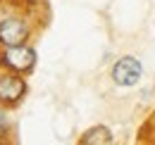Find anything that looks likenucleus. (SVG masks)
Returning <instances> with one entry per match:
<instances>
[{"label": "nucleus", "instance_id": "obj_1", "mask_svg": "<svg viewBox=\"0 0 155 145\" xmlns=\"http://www.w3.org/2000/svg\"><path fill=\"white\" fill-rule=\"evenodd\" d=\"M48 24L43 0H0V48L34 43Z\"/></svg>", "mask_w": 155, "mask_h": 145}, {"label": "nucleus", "instance_id": "obj_8", "mask_svg": "<svg viewBox=\"0 0 155 145\" xmlns=\"http://www.w3.org/2000/svg\"><path fill=\"white\" fill-rule=\"evenodd\" d=\"M153 88H155V81H153Z\"/></svg>", "mask_w": 155, "mask_h": 145}, {"label": "nucleus", "instance_id": "obj_7", "mask_svg": "<svg viewBox=\"0 0 155 145\" xmlns=\"http://www.w3.org/2000/svg\"><path fill=\"white\" fill-rule=\"evenodd\" d=\"M138 140H150V143H155V112L148 117V121L138 128Z\"/></svg>", "mask_w": 155, "mask_h": 145}, {"label": "nucleus", "instance_id": "obj_4", "mask_svg": "<svg viewBox=\"0 0 155 145\" xmlns=\"http://www.w3.org/2000/svg\"><path fill=\"white\" fill-rule=\"evenodd\" d=\"M143 79V64L136 55H122L110 67V81L117 88H136Z\"/></svg>", "mask_w": 155, "mask_h": 145}, {"label": "nucleus", "instance_id": "obj_6", "mask_svg": "<svg viewBox=\"0 0 155 145\" xmlns=\"http://www.w3.org/2000/svg\"><path fill=\"white\" fill-rule=\"evenodd\" d=\"M15 143V117L12 109L0 105V145Z\"/></svg>", "mask_w": 155, "mask_h": 145}, {"label": "nucleus", "instance_id": "obj_3", "mask_svg": "<svg viewBox=\"0 0 155 145\" xmlns=\"http://www.w3.org/2000/svg\"><path fill=\"white\" fill-rule=\"evenodd\" d=\"M26 95H29V76L0 69V105L2 107L15 112L17 107H21Z\"/></svg>", "mask_w": 155, "mask_h": 145}, {"label": "nucleus", "instance_id": "obj_5", "mask_svg": "<svg viewBox=\"0 0 155 145\" xmlns=\"http://www.w3.org/2000/svg\"><path fill=\"white\" fill-rule=\"evenodd\" d=\"M79 145H112L115 143V133L112 128L105 126V124H96V126H88L81 136H79Z\"/></svg>", "mask_w": 155, "mask_h": 145}, {"label": "nucleus", "instance_id": "obj_2", "mask_svg": "<svg viewBox=\"0 0 155 145\" xmlns=\"http://www.w3.org/2000/svg\"><path fill=\"white\" fill-rule=\"evenodd\" d=\"M38 64V50L34 43H21V45H7L0 48V69L31 76Z\"/></svg>", "mask_w": 155, "mask_h": 145}]
</instances>
